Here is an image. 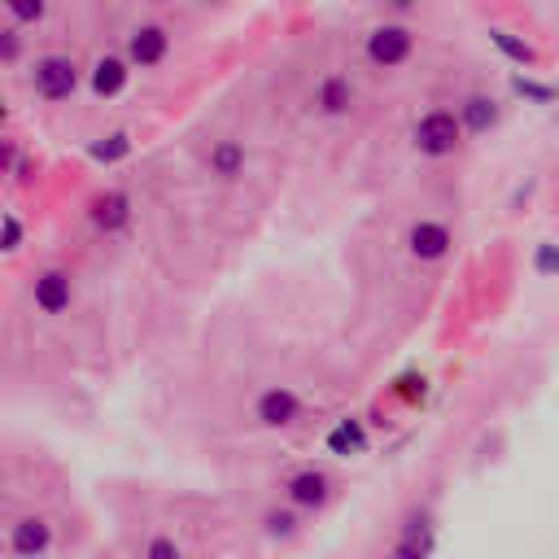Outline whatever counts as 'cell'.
Masks as SVG:
<instances>
[{"instance_id":"1","label":"cell","mask_w":559,"mask_h":559,"mask_svg":"<svg viewBox=\"0 0 559 559\" xmlns=\"http://www.w3.org/2000/svg\"><path fill=\"white\" fill-rule=\"evenodd\" d=\"M57 546H62V538H57L53 516H44V511H22L14 525L5 529L9 559H49Z\"/></svg>"},{"instance_id":"2","label":"cell","mask_w":559,"mask_h":559,"mask_svg":"<svg viewBox=\"0 0 559 559\" xmlns=\"http://www.w3.org/2000/svg\"><path fill=\"white\" fill-rule=\"evenodd\" d=\"M459 118L450 110H428L420 123H415V149L424 153V158H446V153L459 149Z\"/></svg>"},{"instance_id":"3","label":"cell","mask_w":559,"mask_h":559,"mask_svg":"<svg viewBox=\"0 0 559 559\" xmlns=\"http://www.w3.org/2000/svg\"><path fill=\"white\" fill-rule=\"evenodd\" d=\"M332 490H337V485H332V477L319 468H302L284 481V498H289L293 511H324L332 503Z\"/></svg>"},{"instance_id":"4","label":"cell","mask_w":559,"mask_h":559,"mask_svg":"<svg viewBox=\"0 0 559 559\" xmlns=\"http://www.w3.org/2000/svg\"><path fill=\"white\" fill-rule=\"evenodd\" d=\"M433 546H437V525L428 511H411L402 533L394 538V546L385 551V559H433Z\"/></svg>"},{"instance_id":"5","label":"cell","mask_w":559,"mask_h":559,"mask_svg":"<svg viewBox=\"0 0 559 559\" xmlns=\"http://www.w3.org/2000/svg\"><path fill=\"white\" fill-rule=\"evenodd\" d=\"M31 79H35V92H40L44 101H66L70 92L79 88V66L70 62V57H40Z\"/></svg>"},{"instance_id":"6","label":"cell","mask_w":559,"mask_h":559,"mask_svg":"<svg viewBox=\"0 0 559 559\" xmlns=\"http://www.w3.org/2000/svg\"><path fill=\"white\" fill-rule=\"evenodd\" d=\"M254 420L267 424V428H289V424L302 420V398H297L293 389H284V385L263 389L258 402H254Z\"/></svg>"},{"instance_id":"7","label":"cell","mask_w":559,"mask_h":559,"mask_svg":"<svg viewBox=\"0 0 559 559\" xmlns=\"http://www.w3.org/2000/svg\"><path fill=\"white\" fill-rule=\"evenodd\" d=\"M367 57L376 66H402L411 57V31L407 27H376L367 35Z\"/></svg>"},{"instance_id":"8","label":"cell","mask_w":559,"mask_h":559,"mask_svg":"<svg viewBox=\"0 0 559 559\" xmlns=\"http://www.w3.org/2000/svg\"><path fill=\"white\" fill-rule=\"evenodd\" d=\"M407 245H411V254L420 258V263H437V258H446L450 254V228L446 223H433V219H420L415 228L407 232Z\"/></svg>"},{"instance_id":"9","label":"cell","mask_w":559,"mask_h":559,"mask_svg":"<svg viewBox=\"0 0 559 559\" xmlns=\"http://www.w3.org/2000/svg\"><path fill=\"white\" fill-rule=\"evenodd\" d=\"M70 297H75V284H70L66 271H40L35 276V306H40L44 315H62L70 311Z\"/></svg>"},{"instance_id":"10","label":"cell","mask_w":559,"mask_h":559,"mask_svg":"<svg viewBox=\"0 0 559 559\" xmlns=\"http://www.w3.org/2000/svg\"><path fill=\"white\" fill-rule=\"evenodd\" d=\"M166 31L162 27H136L132 40H127V57H132L136 66H158L166 57Z\"/></svg>"},{"instance_id":"11","label":"cell","mask_w":559,"mask_h":559,"mask_svg":"<svg viewBox=\"0 0 559 559\" xmlns=\"http://www.w3.org/2000/svg\"><path fill=\"white\" fill-rule=\"evenodd\" d=\"M127 219H132V197L127 193H105V197L92 201V223H97L101 232L127 228Z\"/></svg>"},{"instance_id":"12","label":"cell","mask_w":559,"mask_h":559,"mask_svg":"<svg viewBox=\"0 0 559 559\" xmlns=\"http://www.w3.org/2000/svg\"><path fill=\"white\" fill-rule=\"evenodd\" d=\"M136 559H188V546H184L180 533L153 529V533H145V542H140Z\"/></svg>"},{"instance_id":"13","label":"cell","mask_w":559,"mask_h":559,"mask_svg":"<svg viewBox=\"0 0 559 559\" xmlns=\"http://www.w3.org/2000/svg\"><path fill=\"white\" fill-rule=\"evenodd\" d=\"M241 171H245V145L241 140H219V145L210 149V175H219V180H236Z\"/></svg>"},{"instance_id":"14","label":"cell","mask_w":559,"mask_h":559,"mask_svg":"<svg viewBox=\"0 0 559 559\" xmlns=\"http://www.w3.org/2000/svg\"><path fill=\"white\" fill-rule=\"evenodd\" d=\"M127 83V62L123 57H101L97 66H92V92L97 97H118Z\"/></svg>"},{"instance_id":"15","label":"cell","mask_w":559,"mask_h":559,"mask_svg":"<svg viewBox=\"0 0 559 559\" xmlns=\"http://www.w3.org/2000/svg\"><path fill=\"white\" fill-rule=\"evenodd\" d=\"M455 118H459V127H468V132L481 136V132H490V127L498 123V105L490 97H468Z\"/></svg>"},{"instance_id":"16","label":"cell","mask_w":559,"mask_h":559,"mask_svg":"<svg viewBox=\"0 0 559 559\" xmlns=\"http://www.w3.org/2000/svg\"><path fill=\"white\" fill-rule=\"evenodd\" d=\"M328 450H332V455H359V450H367L363 424H359V420H341V424L328 433Z\"/></svg>"},{"instance_id":"17","label":"cell","mask_w":559,"mask_h":559,"mask_svg":"<svg viewBox=\"0 0 559 559\" xmlns=\"http://www.w3.org/2000/svg\"><path fill=\"white\" fill-rule=\"evenodd\" d=\"M350 101H354L350 79L332 75V79L319 83V110H324V114H346V110H350Z\"/></svg>"},{"instance_id":"18","label":"cell","mask_w":559,"mask_h":559,"mask_svg":"<svg viewBox=\"0 0 559 559\" xmlns=\"http://www.w3.org/2000/svg\"><path fill=\"white\" fill-rule=\"evenodd\" d=\"M490 40L498 44V49H503L511 62H520V66H533L538 62V53H533V44H525V40H516V35L511 31H490Z\"/></svg>"},{"instance_id":"19","label":"cell","mask_w":559,"mask_h":559,"mask_svg":"<svg viewBox=\"0 0 559 559\" xmlns=\"http://www.w3.org/2000/svg\"><path fill=\"white\" fill-rule=\"evenodd\" d=\"M297 525H302V520H297V511H293V507L267 511V533H271V538H293Z\"/></svg>"},{"instance_id":"20","label":"cell","mask_w":559,"mask_h":559,"mask_svg":"<svg viewBox=\"0 0 559 559\" xmlns=\"http://www.w3.org/2000/svg\"><path fill=\"white\" fill-rule=\"evenodd\" d=\"M127 149H132V140H127L123 132H114L110 140L92 145V158H97V162H118V158H127Z\"/></svg>"},{"instance_id":"21","label":"cell","mask_w":559,"mask_h":559,"mask_svg":"<svg viewBox=\"0 0 559 559\" xmlns=\"http://www.w3.org/2000/svg\"><path fill=\"white\" fill-rule=\"evenodd\" d=\"M511 88H516L520 97L538 101V105H551V101H555V92L546 88V83H538V79H525V75H516V79H511Z\"/></svg>"},{"instance_id":"22","label":"cell","mask_w":559,"mask_h":559,"mask_svg":"<svg viewBox=\"0 0 559 559\" xmlns=\"http://www.w3.org/2000/svg\"><path fill=\"white\" fill-rule=\"evenodd\" d=\"M5 9L14 14L18 22H40L44 9H49V0H5Z\"/></svg>"},{"instance_id":"23","label":"cell","mask_w":559,"mask_h":559,"mask_svg":"<svg viewBox=\"0 0 559 559\" xmlns=\"http://www.w3.org/2000/svg\"><path fill=\"white\" fill-rule=\"evenodd\" d=\"M22 245V223L14 219V214H5V219H0V249H18Z\"/></svg>"},{"instance_id":"24","label":"cell","mask_w":559,"mask_h":559,"mask_svg":"<svg viewBox=\"0 0 559 559\" xmlns=\"http://www.w3.org/2000/svg\"><path fill=\"white\" fill-rule=\"evenodd\" d=\"M533 263H538V276H555V267H559L555 245H551V241H542V245H538V258H533Z\"/></svg>"},{"instance_id":"25","label":"cell","mask_w":559,"mask_h":559,"mask_svg":"<svg viewBox=\"0 0 559 559\" xmlns=\"http://www.w3.org/2000/svg\"><path fill=\"white\" fill-rule=\"evenodd\" d=\"M22 53V40L14 31H0V62H14V57Z\"/></svg>"},{"instance_id":"26","label":"cell","mask_w":559,"mask_h":559,"mask_svg":"<svg viewBox=\"0 0 559 559\" xmlns=\"http://www.w3.org/2000/svg\"><path fill=\"white\" fill-rule=\"evenodd\" d=\"M394 5H398V9H407V5H411V0H394Z\"/></svg>"},{"instance_id":"27","label":"cell","mask_w":559,"mask_h":559,"mask_svg":"<svg viewBox=\"0 0 559 559\" xmlns=\"http://www.w3.org/2000/svg\"><path fill=\"white\" fill-rule=\"evenodd\" d=\"M0 123H5V105H0Z\"/></svg>"},{"instance_id":"28","label":"cell","mask_w":559,"mask_h":559,"mask_svg":"<svg viewBox=\"0 0 559 559\" xmlns=\"http://www.w3.org/2000/svg\"><path fill=\"white\" fill-rule=\"evenodd\" d=\"M210 5H219V0H210Z\"/></svg>"},{"instance_id":"29","label":"cell","mask_w":559,"mask_h":559,"mask_svg":"<svg viewBox=\"0 0 559 559\" xmlns=\"http://www.w3.org/2000/svg\"><path fill=\"white\" fill-rule=\"evenodd\" d=\"M0 511H5V503H0Z\"/></svg>"}]
</instances>
